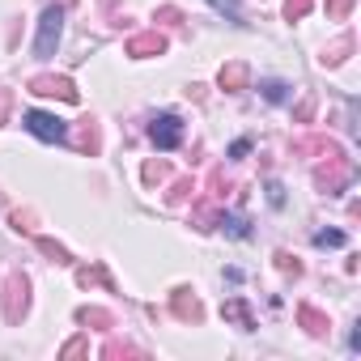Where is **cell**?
<instances>
[{
	"mask_svg": "<svg viewBox=\"0 0 361 361\" xmlns=\"http://www.w3.org/2000/svg\"><path fill=\"white\" fill-rule=\"evenodd\" d=\"M98 145H102V140H98V128H94V119H90V123H85V132H81V149L98 153Z\"/></svg>",
	"mask_w": 361,
	"mask_h": 361,
	"instance_id": "cell-23",
	"label": "cell"
},
{
	"mask_svg": "<svg viewBox=\"0 0 361 361\" xmlns=\"http://www.w3.org/2000/svg\"><path fill=\"white\" fill-rule=\"evenodd\" d=\"M298 153H323V157H327V153H340V149H336L327 136H302V140H298Z\"/></svg>",
	"mask_w": 361,
	"mask_h": 361,
	"instance_id": "cell-15",
	"label": "cell"
},
{
	"mask_svg": "<svg viewBox=\"0 0 361 361\" xmlns=\"http://www.w3.org/2000/svg\"><path fill=\"white\" fill-rule=\"evenodd\" d=\"M22 128H26L35 140H43V145H68V140H73V128H68L60 115H51V111H26V115H22Z\"/></svg>",
	"mask_w": 361,
	"mask_h": 361,
	"instance_id": "cell-3",
	"label": "cell"
},
{
	"mask_svg": "<svg viewBox=\"0 0 361 361\" xmlns=\"http://www.w3.org/2000/svg\"><path fill=\"white\" fill-rule=\"evenodd\" d=\"M217 85H221L226 94H243V90L251 85V68H247L243 60H234V64H226V68L217 73Z\"/></svg>",
	"mask_w": 361,
	"mask_h": 361,
	"instance_id": "cell-10",
	"label": "cell"
},
{
	"mask_svg": "<svg viewBox=\"0 0 361 361\" xmlns=\"http://www.w3.org/2000/svg\"><path fill=\"white\" fill-rule=\"evenodd\" d=\"M217 13H226V22H243V0H209Z\"/></svg>",
	"mask_w": 361,
	"mask_h": 361,
	"instance_id": "cell-18",
	"label": "cell"
},
{
	"mask_svg": "<svg viewBox=\"0 0 361 361\" xmlns=\"http://www.w3.org/2000/svg\"><path fill=\"white\" fill-rule=\"evenodd\" d=\"M26 310H30V281L22 272H9L5 276V319L18 323Z\"/></svg>",
	"mask_w": 361,
	"mask_h": 361,
	"instance_id": "cell-5",
	"label": "cell"
},
{
	"mask_svg": "<svg viewBox=\"0 0 361 361\" xmlns=\"http://www.w3.org/2000/svg\"><path fill=\"white\" fill-rule=\"evenodd\" d=\"M77 323H94V327H111V314L98 310V306H81L77 310Z\"/></svg>",
	"mask_w": 361,
	"mask_h": 361,
	"instance_id": "cell-17",
	"label": "cell"
},
{
	"mask_svg": "<svg viewBox=\"0 0 361 361\" xmlns=\"http://www.w3.org/2000/svg\"><path fill=\"white\" fill-rule=\"evenodd\" d=\"M259 94H264L272 106H281V102H289V98H293V85H289V81H276V77H268V81H259Z\"/></svg>",
	"mask_w": 361,
	"mask_h": 361,
	"instance_id": "cell-12",
	"label": "cell"
},
{
	"mask_svg": "<svg viewBox=\"0 0 361 361\" xmlns=\"http://www.w3.org/2000/svg\"><path fill=\"white\" fill-rule=\"evenodd\" d=\"M298 323H302L314 340H323V336H327V327H331V323H327V314H323V310H314V306H306V302L298 306Z\"/></svg>",
	"mask_w": 361,
	"mask_h": 361,
	"instance_id": "cell-11",
	"label": "cell"
},
{
	"mask_svg": "<svg viewBox=\"0 0 361 361\" xmlns=\"http://www.w3.org/2000/svg\"><path fill=\"white\" fill-rule=\"evenodd\" d=\"M183 136H188V123L178 119V115H157V119L149 123V140H153L161 153L178 149V145H183Z\"/></svg>",
	"mask_w": 361,
	"mask_h": 361,
	"instance_id": "cell-4",
	"label": "cell"
},
{
	"mask_svg": "<svg viewBox=\"0 0 361 361\" xmlns=\"http://www.w3.org/2000/svg\"><path fill=\"white\" fill-rule=\"evenodd\" d=\"M348 183H353V161H348L344 153H327V157L319 161V170H314V188H319L323 196H344Z\"/></svg>",
	"mask_w": 361,
	"mask_h": 361,
	"instance_id": "cell-2",
	"label": "cell"
},
{
	"mask_svg": "<svg viewBox=\"0 0 361 361\" xmlns=\"http://www.w3.org/2000/svg\"><path fill=\"white\" fill-rule=\"evenodd\" d=\"M161 51H166V35H157V30H140V35L128 39V56L132 60H153Z\"/></svg>",
	"mask_w": 361,
	"mask_h": 361,
	"instance_id": "cell-7",
	"label": "cell"
},
{
	"mask_svg": "<svg viewBox=\"0 0 361 361\" xmlns=\"http://www.w3.org/2000/svg\"><path fill=\"white\" fill-rule=\"evenodd\" d=\"M310 9H314V0H285V18L289 22H302Z\"/></svg>",
	"mask_w": 361,
	"mask_h": 361,
	"instance_id": "cell-19",
	"label": "cell"
},
{
	"mask_svg": "<svg viewBox=\"0 0 361 361\" xmlns=\"http://www.w3.org/2000/svg\"><path fill=\"white\" fill-rule=\"evenodd\" d=\"M276 268H281V272H293V276H298V272H302V264H298V259H289V255H285V251H281V255H276Z\"/></svg>",
	"mask_w": 361,
	"mask_h": 361,
	"instance_id": "cell-25",
	"label": "cell"
},
{
	"mask_svg": "<svg viewBox=\"0 0 361 361\" xmlns=\"http://www.w3.org/2000/svg\"><path fill=\"white\" fill-rule=\"evenodd\" d=\"M192 192H196V183H192V178H178V183L170 188V196H166V200H170V204H183Z\"/></svg>",
	"mask_w": 361,
	"mask_h": 361,
	"instance_id": "cell-21",
	"label": "cell"
},
{
	"mask_svg": "<svg viewBox=\"0 0 361 361\" xmlns=\"http://www.w3.org/2000/svg\"><path fill=\"white\" fill-rule=\"evenodd\" d=\"M268 200H272V209H281V204H285V192H281V183H272V188H268Z\"/></svg>",
	"mask_w": 361,
	"mask_h": 361,
	"instance_id": "cell-27",
	"label": "cell"
},
{
	"mask_svg": "<svg viewBox=\"0 0 361 361\" xmlns=\"http://www.w3.org/2000/svg\"><path fill=\"white\" fill-rule=\"evenodd\" d=\"M30 94H43V98H60V102H77V85L68 77H56V73H39L30 77Z\"/></svg>",
	"mask_w": 361,
	"mask_h": 361,
	"instance_id": "cell-6",
	"label": "cell"
},
{
	"mask_svg": "<svg viewBox=\"0 0 361 361\" xmlns=\"http://www.w3.org/2000/svg\"><path fill=\"white\" fill-rule=\"evenodd\" d=\"M161 174H166L161 161H149V166H145V178H149V183H153V178H161Z\"/></svg>",
	"mask_w": 361,
	"mask_h": 361,
	"instance_id": "cell-26",
	"label": "cell"
},
{
	"mask_svg": "<svg viewBox=\"0 0 361 361\" xmlns=\"http://www.w3.org/2000/svg\"><path fill=\"white\" fill-rule=\"evenodd\" d=\"M119 353H128V357H140V348H132V344H106V348H102V357H119Z\"/></svg>",
	"mask_w": 361,
	"mask_h": 361,
	"instance_id": "cell-24",
	"label": "cell"
},
{
	"mask_svg": "<svg viewBox=\"0 0 361 361\" xmlns=\"http://www.w3.org/2000/svg\"><path fill=\"white\" fill-rule=\"evenodd\" d=\"M5 115H9V90H0V123H5Z\"/></svg>",
	"mask_w": 361,
	"mask_h": 361,
	"instance_id": "cell-28",
	"label": "cell"
},
{
	"mask_svg": "<svg viewBox=\"0 0 361 361\" xmlns=\"http://www.w3.org/2000/svg\"><path fill=\"white\" fill-rule=\"evenodd\" d=\"M348 51H353V35H344V39H336L331 47H323V56H319V60H323V64H344V60H348Z\"/></svg>",
	"mask_w": 361,
	"mask_h": 361,
	"instance_id": "cell-14",
	"label": "cell"
},
{
	"mask_svg": "<svg viewBox=\"0 0 361 361\" xmlns=\"http://www.w3.org/2000/svg\"><path fill=\"white\" fill-rule=\"evenodd\" d=\"M35 247H39L43 255H51L56 264H73V255H68V251H64L60 243H51V238H35Z\"/></svg>",
	"mask_w": 361,
	"mask_h": 361,
	"instance_id": "cell-16",
	"label": "cell"
},
{
	"mask_svg": "<svg viewBox=\"0 0 361 361\" xmlns=\"http://www.w3.org/2000/svg\"><path fill=\"white\" fill-rule=\"evenodd\" d=\"M221 319L234 323V327H243V331H255V327H259V323H255V310L247 306V298H226V302H221Z\"/></svg>",
	"mask_w": 361,
	"mask_h": 361,
	"instance_id": "cell-8",
	"label": "cell"
},
{
	"mask_svg": "<svg viewBox=\"0 0 361 361\" xmlns=\"http://www.w3.org/2000/svg\"><path fill=\"white\" fill-rule=\"evenodd\" d=\"M68 5H73V0H51V5L43 9L39 35H35V56H39V60L56 56V47H60V39H64V13H68Z\"/></svg>",
	"mask_w": 361,
	"mask_h": 361,
	"instance_id": "cell-1",
	"label": "cell"
},
{
	"mask_svg": "<svg viewBox=\"0 0 361 361\" xmlns=\"http://www.w3.org/2000/svg\"><path fill=\"white\" fill-rule=\"evenodd\" d=\"M353 5L357 0H327V22H344L353 13Z\"/></svg>",
	"mask_w": 361,
	"mask_h": 361,
	"instance_id": "cell-20",
	"label": "cell"
},
{
	"mask_svg": "<svg viewBox=\"0 0 361 361\" xmlns=\"http://www.w3.org/2000/svg\"><path fill=\"white\" fill-rule=\"evenodd\" d=\"M217 226H221V230H226L230 238H251V221H247L243 213H226V209H221Z\"/></svg>",
	"mask_w": 361,
	"mask_h": 361,
	"instance_id": "cell-13",
	"label": "cell"
},
{
	"mask_svg": "<svg viewBox=\"0 0 361 361\" xmlns=\"http://www.w3.org/2000/svg\"><path fill=\"white\" fill-rule=\"evenodd\" d=\"M348 238H344V230H319L314 234V247H344Z\"/></svg>",
	"mask_w": 361,
	"mask_h": 361,
	"instance_id": "cell-22",
	"label": "cell"
},
{
	"mask_svg": "<svg viewBox=\"0 0 361 361\" xmlns=\"http://www.w3.org/2000/svg\"><path fill=\"white\" fill-rule=\"evenodd\" d=\"M170 310H174L178 319H188V323H200V319H204V306H200V298H196L192 289H174V293H170Z\"/></svg>",
	"mask_w": 361,
	"mask_h": 361,
	"instance_id": "cell-9",
	"label": "cell"
}]
</instances>
